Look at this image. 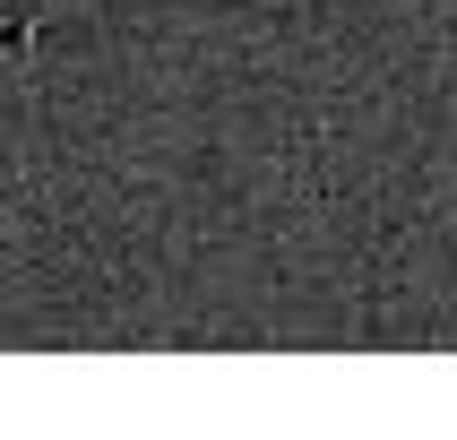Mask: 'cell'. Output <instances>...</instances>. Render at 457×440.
I'll return each instance as SVG.
<instances>
[{
  "mask_svg": "<svg viewBox=\"0 0 457 440\" xmlns=\"http://www.w3.org/2000/svg\"><path fill=\"white\" fill-rule=\"evenodd\" d=\"M44 52V26L26 18V9H0V70H26Z\"/></svg>",
  "mask_w": 457,
  "mask_h": 440,
  "instance_id": "6da1fadb",
  "label": "cell"
}]
</instances>
